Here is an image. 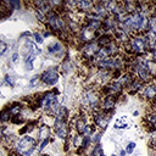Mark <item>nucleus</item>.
Instances as JSON below:
<instances>
[{
  "label": "nucleus",
  "instance_id": "obj_1",
  "mask_svg": "<svg viewBox=\"0 0 156 156\" xmlns=\"http://www.w3.org/2000/svg\"><path fill=\"white\" fill-rule=\"evenodd\" d=\"M82 101L87 108H90L93 112H95V111L100 110L102 99H101L100 91L95 87H89L84 90V94L82 96Z\"/></svg>",
  "mask_w": 156,
  "mask_h": 156
},
{
  "label": "nucleus",
  "instance_id": "obj_2",
  "mask_svg": "<svg viewBox=\"0 0 156 156\" xmlns=\"http://www.w3.org/2000/svg\"><path fill=\"white\" fill-rule=\"evenodd\" d=\"M37 146V140L33 138V136H29V135H26L23 138H20L17 139V141L13 145V149L15 151L22 156V155H27V154H32L34 151Z\"/></svg>",
  "mask_w": 156,
  "mask_h": 156
},
{
  "label": "nucleus",
  "instance_id": "obj_3",
  "mask_svg": "<svg viewBox=\"0 0 156 156\" xmlns=\"http://www.w3.org/2000/svg\"><path fill=\"white\" fill-rule=\"evenodd\" d=\"M112 115V112H106L104 110H98L95 112H93V121L94 124L100 128V129H105L108 126V121H110V116Z\"/></svg>",
  "mask_w": 156,
  "mask_h": 156
},
{
  "label": "nucleus",
  "instance_id": "obj_4",
  "mask_svg": "<svg viewBox=\"0 0 156 156\" xmlns=\"http://www.w3.org/2000/svg\"><path fill=\"white\" fill-rule=\"evenodd\" d=\"M58 78H60V74H58V69L57 67H51L46 71H44L41 74H40V80L46 84V85H54L58 82Z\"/></svg>",
  "mask_w": 156,
  "mask_h": 156
},
{
  "label": "nucleus",
  "instance_id": "obj_5",
  "mask_svg": "<svg viewBox=\"0 0 156 156\" xmlns=\"http://www.w3.org/2000/svg\"><path fill=\"white\" fill-rule=\"evenodd\" d=\"M99 50H100V46L96 43V40H94V41L83 44V46L80 49V52H82V56L84 58H88L89 61H91L95 57V55L99 52Z\"/></svg>",
  "mask_w": 156,
  "mask_h": 156
},
{
  "label": "nucleus",
  "instance_id": "obj_6",
  "mask_svg": "<svg viewBox=\"0 0 156 156\" xmlns=\"http://www.w3.org/2000/svg\"><path fill=\"white\" fill-rule=\"evenodd\" d=\"M79 38H80V40L84 43V44H87V43H90V41H94V40H96V32H94L93 29H90L87 24H82V27H80V30H79Z\"/></svg>",
  "mask_w": 156,
  "mask_h": 156
},
{
  "label": "nucleus",
  "instance_id": "obj_7",
  "mask_svg": "<svg viewBox=\"0 0 156 156\" xmlns=\"http://www.w3.org/2000/svg\"><path fill=\"white\" fill-rule=\"evenodd\" d=\"M140 94L147 101H155V99H156V83L151 82L149 84H145V87L143 88Z\"/></svg>",
  "mask_w": 156,
  "mask_h": 156
},
{
  "label": "nucleus",
  "instance_id": "obj_8",
  "mask_svg": "<svg viewBox=\"0 0 156 156\" xmlns=\"http://www.w3.org/2000/svg\"><path fill=\"white\" fill-rule=\"evenodd\" d=\"M48 52L51 56L55 57H62L65 54V48L61 41H52L51 44L48 45Z\"/></svg>",
  "mask_w": 156,
  "mask_h": 156
},
{
  "label": "nucleus",
  "instance_id": "obj_9",
  "mask_svg": "<svg viewBox=\"0 0 156 156\" xmlns=\"http://www.w3.org/2000/svg\"><path fill=\"white\" fill-rule=\"evenodd\" d=\"M116 102H117V98L110 96V95H104L100 108L106 111V112H113V110L116 107Z\"/></svg>",
  "mask_w": 156,
  "mask_h": 156
},
{
  "label": "nucleus",
  "instance_id": "obj_10",
  "mask_svg": "<svg viewBox=\"0 0 156 156\" xmlns=\"http://www.w3.org/2000/svg\"><path fill=\"white\" fill-rule=\"evenodd\" d=\"M94 6H95V2H93L90 0H79V1H77V11L85 12V15L91 12Z\"/></svg>",
  "mask_w": 156,
  "mask_h": 156
},
{
  "label": "nucleus",
  "instance_id": "obj_11",
  "mask_svg": "<svg viewBox=\"0 0 156 156\" xmlns=\"http://www.w3.org/2000/svg\"><path fill=\"white\" fill-rule=\"evenodd\" d=\"M147 37L154 40L156 38V13L151 15L149 17V23H147V30H146Z\"/></svg>",
  "mask_w": 156,
  "mask_h": 156
},
{
  "label": "nucleus",
  "instance_id": "obj_12",
  "mask_svg": "<svg viewBox=\"0 0 156 156\" xmlns=\"http://www.w3.org/2000/svg\"><path fill=\"white\" fill-rule=\"evenodd\" d=\"M143 61H144V63H145L147 71H149L150 74L152 76V78H156V60H154V58H151V57H149V58L143 57Z\"/></svg>",
  "mask_w": 156,
  "mask_h": 156
},
{
  "label": "nucleus",
  "instance_id": "obj_13",
  "mask_svg": "<svg viewBox=\"0 0 156 156\" xmlns=\"http://www.w3.org/2000/svg\"><path fill=\"white\" fill-rule=\"evenodd\" d=\"M144 121L146 123V129L149 132H156V115H147Z\"/></svg>",
  "mask_w": 156,
  "mask_h": 156
},
{
  "label": "nucleus",
  "instance_id": "obj_14",
  "mask_svg": "<svg viewBox=\"0 0 156 156\" xmlns=\"http://www.w3.org/2000/svg\"><path fill=\"white\" fill-rule=\"evenodd\" d=\"M38 136H39V139L41 141L45 140V139H49L50 138V128L48 126H45V124L40 126L39 130H38Z\"/></svg>",
  "mask_w": 156,
  "mask_h": 156
},
{
  "label": "nucleus",
  "instance_id": "obj_15",
  "mask_svg": "<svg viewBox=\"0 0 156 156\" xmlns=\"http://www.w3.org/2000/svg\"><path fill=\"white\" fill-rule=\"evenodd\" d=\"M9 110H10V112H11L12 117H15V116H18V115L22 112L23 107H22V105H21L20 102H13V104L9 107Z\"/></svg>",
  "mask_w": 156,
  "mask_h": 156
},
{
  "label": "nucleus",
  "instance_id": "obj_16",
  "mask_svg": "<svg viewBox=\"0 0 156 156\" xmlns=\"http://www.w3.org/2000/svg\"><path fill=\"white\" fill-rule=\"evenodd\" d=\"M27 48H28V55L35 56V55L40 54V49H38L37 45L34 43H32V41H27Z\"/></svg>",
  "mask_w": 156,
  "mask_h": 156
},
{
  "label": "nucleus",
  "instance_id": "obj_17",
  "mask_svg": "<svg viewBox=\"0 0 156 156\" xmlns=\"http://www.w3.org/2000/svg\"><path fill=\"white\" fill-rule=\"evenodd\" d=\"M11 118H12V115H11L9 107L4 108L0 112V122H7V121H11Z\"/></svg>",
  "mask_w": 156,
  "mask_h": 156
},
{
  "label": "nucleus",
  "instance_id": "obj_18",
  "mask_svg": "<svg viewBox=\"0 0 156 156\" xmlns=\"http://www.w3.org/2000/svg\"><path fill=\"white\" fill-rule=\"evenodd\" d=\"M83 135H80V134H76L74 136H72V143H73V146L74 147H77V149H79L80 146H82V143H83Z\"/></svg>",
  "mask_w": 156,
  "mask_h": 156
},
{
  "label": "nucleus",
  "instance_id": "obj_19",
  "mask_svg": "<svg viewBox=\"0 0 156 156\" xmlns=\"http://www.w3.org/2000/svg\"><path fill=\"white\" fill-rule=\"evenodd\" d=\"M115 128H116V129H124V128H128V122H126L124 118H119V119L116 121Z\"/></svg>",
  "mask_w": 156,
  "mask_h": 156
},
{
  "label": "nucleus",
  "instance_id": "obj_20",
  "mask_svg": "<svg viewBox=\"0 0 156 156\" xmlns=\"http://www.w3.org/2000/svg\"><path fill=\"white\" fill-rule=\"evenodd\" d=\"M33 61H34V56L33 55H28L27 56V60H26V66H27V69L28 71L33 69Z\"/></svg>",
  "mask_w": 156,
  "mask_h": 156
},
{
  "label": "nucleus",
  "instance_id": "obj_21",
  "mask_svg": "<svg viewBox=\"0 0 156 156\" xmlns=\"http://www.w3.org/2000/svg\"><path fill=\"white\" fill-rule=\"evenodd\" d=\"M135 143H133V141H130V143H128L127 144V146H126V154H133V151H134V149H135Z\"/></svg>",
  "mask_w": 156,
  "mask_h": 156
},
{
  "label": "nucleus",
  "instance_id": "obj_22",
  "mask_svg": "<svg viewBox=\"0 0 156 156\" xmlns=\"http://www.w3.org/2000/svg\"><path fill=\"white\" fill-rule=\"evenodd\" d=\"M33 37H34V39H35V43H38V44H43V41H44V35H43V34L35 32V33L33 34Z\"/></svg>",
  "mask_w": 156,
  "mask_h": 156
},
{
  "label": "nucleus",
  "instance_id": "obj_23",
  "mask_svg": "<svg viewBox=\"0 0 156 156\" xmlns=\"http://www.w3.org/2000/svg\"><path fill=\"white\" fill-rule=\"evenodd\" d=\"M40 82H41V80H40V76H34V77L29 80V84H30L32 87H35V85H38Z\"/></svg>",
  "mask_w": 156,
  "mask_h": 156
},
{
  "label": "nucleus",
  "instance_id": "obj_24",
  "mask_svg": "<svg viewBox=\"0 0 156 156\" xmlns=\"http://www.w3.org/2000/svg\"><path fill=\"white\" fill-rule=\"evenodd\" d=\"M49 143H50V138H49V139L43 140V141H41V144L39 145V151H41V150H43V149H44V147H45V146H46Z\"/></svg>",
  "mask_w": 156,
  "mask_h": 156
},
{
  "label": "nucleus",
  "instance_id": "obj_25",
  "mask_svg": "<svg viewBox=\"0 0 156 156\" xmlns=\"http://www.w3.org/2000/svg\"><path fill=\"white\" fill-rule=\"evenodd\" d=\"M7 49V45L4 43V41H0V55H2Z\"/></svg>",
  "mask_w": 156,
  "mask_h": 156
},
{
  "label": "nucleus",
  "instance_id": "obj_26",
  "mask_svg": "<svg viewBox=\"0 0 156 156\" xmlns=\"http://www.w3.org/2000/svg\"><path fill=\"white\" fill-rule=\"evenodd\" d=\"M4 132H5V126L2 123H0V138L4 136Z\"/></svg>",
  "mask_w": 156,
  "mask_h": 156
},
{
  "label": "nucleus",
  "instance_id": "obj_27",
  "mask_svg": "<svg viewBox=\"0 0 156 156\" xmlns=\"http://www.w3.org/2000/svg\"><path fill=\"white\" fill-rule=\"evenodd\" d=\"M6 82H7L11 87H13V82H12V79H11V77H10V76H6Z\"/></svg>",
  "mask_w": 156,
  "mask_h": 156
},
{
  "label": "nucleus",
  "instance_id": "obj_28",
  "mask_svg": "<svg viewBox=\"0 0 156 156\" xmlns=\"http://www.w3.org/2000/svg\"><path fill=\"white\" fill-rule=\"evenodd\" d=\"M17 58H18V54H17V52H15V54L12 55V61H13V62H16V61H17Z\"/></svg>",
  "mask_w": 156,
  "mask_h": 156
},
{
  "label": "nucleus",
  "instance_id": "obj_29",
  "mask_svg": "<svg viewBox=\"0 0 156 156\" xmlns=\"http://www.w3.org/2000/svg\"><path fill=\"white\" fill-rule=\"evenodd\" d=\"M152 49H156V38L152 40Z\"/></svg>",
  "mask_w": 156,
  "mask_h": 156
},
{
  "label": "nucleus",
  "instance_id": "obj_30",
  "mask_svg": "<svg viewBox=\"0 0 156 156\" xmlns=\"http://www.w3.org/2000/svg\"><path fill=\"white\" fill-rule=\"evenodd\" d=\"M119 155H121V156H124V155H126V150H124V151H123V150H122V151H121V152H119Z\"/></svg>",
  "mask_w": 156,
  "mask_h": 156
},
{
  "label": "nucleus",
  "instance_id": "obj_31",
  "mask_svg": "<svg viewBox=\"0 0 156 156\" xmlns=\"http://www.w3.org/2000/svg\"><path fill=\"white\" fill-rule=\"evenodd\" d=\"M40 156H49V155H46V154H44V155H40Z\"/></svg>",
  "mask_w": 156,
  "mask_h": 156
},
{
  "label": "nucleus",
  "instance_id": "obj_32",
  "mask_svg": "<svg viewBox=\"0 0 156 156\" xmlns=\"http://www.w3.org/2000/svg\"><path fill=\"white\" fill-rule=\"evenodd\" d=\"M0 41H1V40H0Z\"/></svg>",
  "mask_w": 156,
  "mask_h": 156
}]
</instances>
